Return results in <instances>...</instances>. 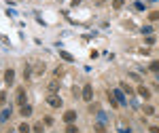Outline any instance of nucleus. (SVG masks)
<instances>
[{
    "label": "nucleus",
    "instance_id": "obj_20",
    "mask_svg": "<svg viewBox=\"0 0 159 133\" xmlns=\"http://www.w3.org/2000/svg\"><path fill=\"white\" fill-rule=\"evenodd\" d=\"M121 89H123V91H125V93H127V95H132V93H134V89H132V87H129V85H125V83H123V85H121Z\"/></svg>",
    "mask_w": 159,
    "mask_h": 133
},
{
    "label": "nucleus",
    "instance_id": "obj_14",
    "mask_svg": "<svg viewBox=\"0 0 159 133\" xmlns=\"http://www.w3.org/2000/svg\"><path fill=\"white\" fill-rule=\"evenodd\" d=\"M7 118H11V108H7V110H2V112H0V122L7 121Z\"/></svg>",
    "mask_w": 159,
    "mask_h": 133
},
{
    "label": "nucleus",
    "instance_id": "obj_9",
    "mask_svg": "<svg viewBox=\"0 0 159 133\" xmlns=\"http://www.w3.org/2000/svg\"><path fill=\"white\" fill-rule=\"evenodd\" d=\"M30 131H32V127H30L28 122H21V125L17 127V133H30Z\"/></svg>",
    "mask_w": 159,
    "mask_h": 133
},
{
    "label": "nucleus",
    "instance_id": "obj_2",
    "mask_svg": "<svg viewBox=\"0 0 159 133\" xmlns=\"http://www.w3.org/2000/svg\"><path fill=\"white\" fill-rule=\"evenodd\" d=\"M81 97H83V101H87V104H89V101L93 99V87H91V85H85V87H83V91H81Z\"/></svg>",
    "mask_w": 159,
    "mask_h": 133
},
{
    "label": "nucleus",
    "instance_id": "obj_27",
    "mask_svg": "<svg viewBox=\"0 0 159 133\" xmlns=\"http://www.w3.org/2000/svg\"><path fill=\"white\" fill-rule=\"evenodd\" d=\"M148 131H151V133H159V127H155V125H153V127H148Z\"/></svg>",
    "mask_w": 159,
    "mask_h": 133
},
{
    "label": "nucleus",
    "instance_id": "obj_21",
    "mask_svg": "<svg viewBox=\"0 0 159 133\" xmlns=\"http://www.w3.org/2000/svg\"><path fill=\"white\" fill-rule=\"evenodd\" d=\"M43 125H45V127H51V125H53V116H45Z\"/></svg>",
    "mask_w": 159,
    "mask_h": 133
},
{
    "label": "nucleus",
    "instance_id": "obj_8",
    "mask_svg": "<svg viewBox=\"0 0 159 133\" xmlns=\"http://www.w3.org/2000/svg\"><path fill=\"white\" fill-rule=\"evenodd\" d=\"M19 112H21V116H30L32 114V106L24 104V106H19Z\"/></svg>",
    "mask_w": 159,
    "mask_h": 133
},
{
    "label": "nucleus",
    "instance_id": "obj_17",
    "mask_svg": "<svg viewBox=\"0 0 159 133\" xmlns=\"http://www.w3.org/2000/svg\"><path fill=\"white\" fill-rule=\"evenodd\" d=\"M96 133H106V127H104V122H96Z\"/></svg>",
    "mask_w": 159,
    "mask_h": 133
},
{
    "label": "nucleus",
    "instance_id": "obj_1",
    "mask_svg": "<svg viewBox=\"0 0 159 133\" xmlns=\"http://www.w3.org/2000/svg\"><path fill=\"white\" fill-rule=\"evenodd\" d=\"M47 104H49L51 108H61V106H64L61 97H60V95H55V93H49V95H47Z\"/></svg>",
    "mask_w": 159,
    "mask_h": 133
},
{
    "label": "nucleus",
    "instance_id": "obj_4",
    "mask_svg": "<svg viewBox=\"0 0 159 133\" xmlns=\"http://www.w3.org/2000/svg\"><path fill=\"white\" fill-rule=\"evenodd\" d=\"M15 101L19 104V106H24V104H28V95H25L24 89H17V95H15Z\"/></svg>",
    "mask_w": 159,
    "mask_h": 133
},
{
    "label": "nucleus",
    "instance_id": "obj_26",
    "mask_svg": "<svg viewBox=\"0 0 159 133\" xmlns=\"http://www.w3.org/2000/svg\"><path fill=\"white\" fill-rule=\"evenodd\" d=\"M4 101H7V93H4V91H0V104H4Z\"/></svg>",
    "mask_w": 159,
    "mask_h": 133
},
{
    "label": "nucleus",
    "instance_id": "obj_23",
    "mask_svg": "<svg viewBox=\"0 0 159 133\" xmlns=\"http://www.w3.org/2000/svg\"><path fill=\"white\" fill-rule=\"evenodd\" d=\"M36 74H45V63H38L36 66Z\"/></svg>",
    "mask_w": 159,
    "mask_h": 133
},
{
    "label": "nucleus",
    "instance_id": "obj_6",
    "mask_svg": "<svg viewBox=\"0 0 159 133\" xmlns=\"http://www.w3.org/2000/svg\"><path fill=\"white\" fill-rule=\"evenodd\" d=\"M47 89H49V93H55V91H60V80L55 78V80H51L49 85H47Z\"/></svg>",
    "mask_w": 159,
    "mask_h": 133
},
{
    "label": "nucleus",
    "instance_id": "obj_28",
    "mask_svg": "<svg viewBox=\"0 0 159 133\" xmlns=\"http://www.w3.org/2000/svg\"><path fill=\"white\" fill-rule=\"evenodd\" d=\"M72 4H81V0H72Z\"/></svg>",
    "mask_w": 159,
    "mask_h": 133
},
{
    "label": "nucleus",
    "instance_id": "obj_19",
    "mask_svg": "<svg viewBox=\"0 0 159 133\" xmlns=\"http://www.w3.org/2000/svg\"><path fill=\"white\" fill-rule=\"evenodd\" d=\"M123 4H125V0H112V6L119 11V9H123Z\"/></svg>",
    "mask_w": 159,
    "mask_h": 133
},
{
    "label": "nucleus",
    "instance_id": "obj_22",
    "mask_svg": "<svg viewBox=\"0 0 159 133\" xmlns=\"http://www.w3.org/2000/svg\"><path fill=\"white\" fill-rule=\"evenodd\" d=\"M53 74H55V78L64 76V68H55V70H53Z\"/></svg>",
    "mask_w": 159,
    "mask_h": 133
},
{
    "label": "nucleus",
    "instance_id": "obj_10",
    "mask_svg": "<svg viewBox=\"0 0 159 133\" xmlns=\"http://www.w3.org/2000/svg\"><path fill=\"white\" fill-rule=\"evenodd\" d=\"M112 95L117 97V101H119V104H125V95H123V89H117V91H115Z\"/></svg>",
    "mask_w": 159,
    "mask_h": 133
},
{
    "label": "nucleus",
    "instance_id": "obj_16",
    "mask_svg": "<svg viewBox=\"0 0 159 133\" xmlns=\"http://www.w3.org/2000/svg\"><path fill=\"white\" fill-rule=\"evenodd\" d=\"M32 131H34V133H45V125H40V122H36V125L32 127Z\"/></svg>",
    "mask_w": 159,
    "mask_h": 133
},
{
    "label": "nucleus",
    "instance_id": "obj_13",
    "mask_svg": "<svg viewBox=\"0 0 159 133\" xmlns=\"http://www.w3.org/2000/svg\"><path fill=\"white\" fill-rule=\"evenodd\" d=\"M60 57H61L64 61H74V57L68 53V51H60Z\"/></svg>",
    "mask_w": 159,
    "mask_h": 133
},
{
    "label": "nucleus",
    "instance_id": "obj_7",
    "mask_svg": "<svg viewBox=\"0 0 159 133\" xmlns=\"http://www.w3.org/2000/svg\"><path fill=\"white\" fill-rule=\"evenodd\" d=\"M138 95H140V97H144V99H148V97H151V91H148L147 87H142V85H140V87H138Z\"/></svg>",
    "mask_w": 159,
    "mask_h": 133
},
{
    "label": "nucleus",
    "instance_id": "obj_5",
    "mask_svg": "<svg viewBox=\"0 0 159 133\" xmlns=\"http://www.w3.org/2000/svg\"><path fill=\"white\" fill-rule=\"evenodd\" d=\"M4 83H7V87H11L13 83H15V70H11V68H9V70L4 72Z\"/></svg>",
    "mask_w": 159,
    "mask_h": 133
},
{
    "label": "nucleus",
    "instance_id": "obj_29",
    "mask_svg": "<svg viewBox=\"0 0 159 133\" xmlns=\"http://www.w3.org/2000/svg\"><path fill=\"white\" fill-rule=\"evenodd\" d=\"M151 2H157V0H151Z\"/></svg>",
    "mask_w": 159,
    "mask_h": 133
},
{
    "label": "nucleus",
    "instance_id": "obj_18",
    "mask_svg": "<svg viewBox=\"0 0 159 133\" xmlns=\"http://www.w3.org/2000/svg\"><path fill=\"white\" fill-rule=\"evenodd\" d=\"M66 133H79V127H76L74 122H70V125L66 127Z\"/></svg>",
    "mask_w": 159,
    "mask_h": 133
},
{
    "label": "nucleus",
    "instance_id": "obj_25",
    "mask_svg": "<svg viewBox=\"0 0 159 133\" xmlns=\"http://www.w3.org/2000/svg\"><path fill=\"white\" fill-rule=\"evenodd\" d=\"M30 74H32V70H30V66H25V70H24V76H25V78H30Z\"/></svg>",
    "mask_w": 159,
    "mask_h": 133
},
{
    "label": "nucleus",
    "instance_id": "obj_30",
    "mask_svg": "<svg viewBox=\"0 0 159 133\" xmlns=\"http://www.w3.org/2000/svg\"><path fill=\"white\" fill-rule=\"evenodd\" d=\"M9 133H15V131H9Z\"/></svg>",
    "mask_w": 159,
    "mask_h": 133
},
{
    "label": "nucleus",
    "instance_id": "obj_24",
    "mask_svg": "<svg viewBox=\"0 0 159 133\" xmlns=\"http://www.w3.org/2000/svg\"><path fill=\"white\" fill-rule=\"evenodd\" d=\"M144 42H147V45H155V36H147V38H144Z\"/></svg>",
    "mask_w": 159,
    "mask_h": 133
},
{
    "label": "nucleus",
    "instance_id": "obj_11",
    "mask_svg": "<svg viewBox=\"0 0 159 133\" xmlns=\"http://www.w3.org/2000/svg\"><path fill=\"white\" fill-rule=\"evenodd\" d=\"M142 112L148 114V116H153V114H155V108H153L151 104H144V106H142Z\"/></svg>",
    "mask_w": 159,
    "mask_h": 133
},
{
    "label": "nucleus",
    "instance_id": "obj_12",
    "mask_svg": "<svg viewBox=\"0 0 159 133\" xmlns=\"http://www.w3.org/2000/svg\"><path fill=\"white\" fill-rule=\"evenodd\" d=\"M148 70H151V72H159V59L151 61V63H148Z\"/></svg>",
    "mask_w": 159,
    "mask_h": 133
},
{
    "label": "nucleus",
    "instance_id": "obj_15",
    "mask_svg": "<svg viewBox=\"0 0 159 133\" xmlns=\"http://www.w3.org/2000/svg\"><path fill=\"white\" fill-rule=\"evenodd\" d=\"M148 21H159V11H151L148 13Z\"/></svg>",
    "mask_w": 159,
    "mask_h": 133
},
{
    "label": "nucleus",
    "instance_id": "obj_3",
    "mask_svg": "<svg viewBox=\"0 0 159 133\" xmlns=\"http://www.w3.org/2000/svg\"><path fill=\"white\" fill-rule=\"evenodd\" d=\"M61 118H64V122H66V125H70V122L76 121V112H74V110H66Z\"/></svg>",
    "mask_w": 159,
    "mask_h": 133
}]
</instances>
